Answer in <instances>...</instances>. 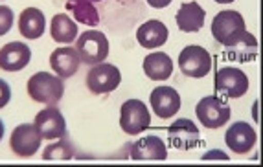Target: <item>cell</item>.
Here are the masks:
<instances>
[{
    "instance_id": "obj_30",
    "label": "cell",
    "mask_w": 263,
    "mask_h": 167,
    "mask_svg": "<svg viewBox=\"0 0 263 167\" xmlns=\"http://www.w3.org/2000/svg\"><path fill=\"white\" fill-rule=\"evenodd\" d=\"M214 2H217V4H230L234 0H214Z\"/></svg>"
},
{
    "instance_id": "obj_12",
    "label": "cell",
    "mask_w": 263,
    "mask_h": 167,
    "mask_svg": "<svg viewBox=\"0 0 263 167\" xmlns=\"http://www.w3.org/2000/svg\"><path fill=\"white\" fill-rule=\"evenodd\" d=\"M256 140H258V134L247 121H237L224 132V143L236 154H249L254 149Z\"/></svg>"
},
{
    "instance_id": "obj_17",
    "label": "cell",
    "mask_w": 263,
    "mask_h": 167,
    "mask_svg": "<svg viewBox=\"0 0 263 167\" xmlns=\"http://www.w3.org/2000/svg\"><path fill=\"white\" fill-rule=\"evenodd\" d=\"M131 147V158L133 160H166L167 149L162 138L155 136H144L138 141H135Z\"/></svg>"
},
{
    "instance_id": "obj_13",
    "label": "cell",
    "mask_w": 263,
    "mask_h": 167,
    "mask_svg": "<svg viewBox=\"0 0 263 167\" xmlns=\"http://www.w3.org/2000/svg\"><path fill=\"white\" fill-rule=\"evenodd\" d=\"M31 61V50L28 44L18 43H8L0 48V70L4 72H21L26 68Z\"/></svg>"
},
{
    "instance_id": "obj_10",
    "label": "cell",
    "mask_w": 263,
    "mask_h": 167,
    "mask_svg": "<svg viewBox=\"0 0 263 167\" xmlns=\"http://www.w3.org/2000/svg\"><path fill=\"white\" fill-rule=\"evenodd\" d=\"M33 125H35L37 132L41 134L43 140H59L66 134L65 116L61 114V110L55 105H50L41 112H37Z\"/></svg>"
},
{
    "instance_id": "obj_19",
    "label": "cell",
    "mask_w": 263,
    "mask_h": 167,
    "mask_svg": "<svg viewBox=\"0 0 263 167\" xmlns=\"http://www.w3.org/2000/svg\"><path fill=\"white\" fill-rule=\"evenodd\" d=\"M167 37H170V30L160 20H147L136 30V40L140 46L147 50L158 48V46L166 44Z\"/></svg>"
},
{
    "instance_id": "obj_1",
    "label": "cell",
    "mask_w": 263,
    "mask_h": 167,
    "mask_svg": "<svg viewBox=\"0 0 263 167\" xmlns=\"http://www.w3.org/2000/svg\"><path fill=\"white\" fill-rule=\"evenodd\" d=\"M65 94V85L61 77L46 72H37L28 79V96L35 103L55 105Z\"/></svg>"
},
{
    "instance_id": "obj_23",
    "label": "cell",
    "mask_w": 263,
    "mask_h": 167,
    "mask_svg": "<svg viewBox=\"0 0 263 167\" xmlns=\"http://www.w3.org/2000/svg\"><path fill=\"white\" fill-rule=\"evenodd\" d=\"M96 2H101V0H66V9L72 11L76 22H81L85 26H98L100 13L94 6Z\"/></svg>"
},
{
    "instance_id": "obj_29",
    "label": "cell",
    "mask_w": 263,
    "mask_h": 167,
    "mask_svg": "<svg viewBox=\"0 0 263 167\" xmlns=\"http://www.w3.org/2000/svg\"><path fill=\"white\" fill-rule=\"evenodd\" d=\"M4 131H6V127H4V121L0 119V141H2V138H4Z\"/></svg>"
},
{
    "instance_id": "obj_16",
    "label": "cell",
    "mask_w": 263,
    "mask_h": 167,
    "mask_svg": "<svg viewBox=\"0 0 263 167\" xmlns=\"http://www.w3.org/2000/svg\"><path fill=\"white\" fill-rule=\"evenodd\" d=\"M204 18H206V11L193 0V2H184L180 4L179 11L175 15V22L180 31L184 33H195L204 26Z\"/></svg>"
},
{
    "instance_id": "obj_15",
    "label": "cell",
    "mask_w": 263,
    "mask_h": 167,
    "mask_svg": "<svg viewBox=\"0 0 263 167\" xmlns=\"http://www.w3.org/2000/svg\"><path fill=\"white\" fill-rule=\"evenodd\" d=\"M79 65H81L79 55L76 52V48H72V46L57 48L50 55V66H52V70L55 72L57 77H61V79L72 77L79 70Z\"/></svg>"
},
{
    "instance_id": "obj_14",
    "label": "cell",
    "mask_w": 263,
    "mask_h": 167,
    "mask_svg": "<svg viewBox=\"0 0 263 167\" xmlns=\"http://www.w3.org/2000/svg\"><path fill=\"white\" fill-rule=\"evenodd\" d=\"M149 103L153 112L158 118L167 119L179 112L180 109V96L173 87H157L149 96Z\"/></svg>"
},
{
    "instance_id": "obj_5",
    "label": "cell",
    "mask_w": 263,
    "mask_h": 167,
    "mask_svg": "<svg viewBox=\"0 0 263 167\" xmlns=\"http://www.w3.org/2000/svg\"><path fill=\"white\" fill-rule=\"evenodd\" d=\"M179 68L188 77L201 79V77L208 75L212 68L210 53H208L206 48H202L199 44H188L179 53Z\"/></svg>"
},
{
    "instance_id": "obj_26",
    "label": "cell",
    "mask_w": 263,
    "mask_h": 167,
    "mask_svg": "<svg viewBox=\"0 0 263 167\" xmlns=\"http://www.w3.org/2000/svg\"><path fill=\"white\" fill-rule=\"evenodd\" d=\"M11 99V88H9V83L4 79H0V109H4L6 105Z\"/></svg>"
},
{
    "instance_id": "obj_20",
    "label": "cell",
    "mask_w": 263,
    "mask_h": 167,
    "mask_svg": "<svg viewBox=\"0 0 263 167\" xmlns=\"http://www.w3.org/2000/svg\"><path fill=\"white\" fill-rule=\"evenodd\" d=\"M18 31L26 39H39L46 31V18L39 8H26L18 15Z\"/></svg>"
},
{
    "instance_id": "obj_27",
    "label": "cell",
    "mask_w": 263,
    "mask_h": 167,
    "mask_svg": "<svg viewBox=\"0 0 263 167\" xmlns=\"http://www.w3.org/2000/svg\"><path fill=\"white\" fill-rule=\"evenodd\" d=\"M214 158H217V160H228V154H224L223 151H217V149L208 151V153L202 154V160H214Z\"/></svg>"
},
{
    "instance_id": "obj_28",
    "label": "cell",
    "mask_w": 263,
    "mask_h": 167,
    "mask_svg": "<svg viewBox=\"0 0 263 167\" xmlns=\"http://www.w3.org/2000/svg\"><path fill=\"white\" fill-rule=\"evenodd\" d=\"M145 2H147L151 8H157V9H162L171 4V0H145Z\"/></svg>"
},
{
    "instance_id": "obj_4",
    "label": "cell",
    "mask_w": 263,
    "mask_h": 167,
    "mask_svg": "<svg viewBox=\"0 0 263 167\" xmlns=\"http://www.w3.org/2000/svg\"><path fill=\"white\" fill-rule=\"evenodd\" d=\"M243 31H245V20L236 9L219 11L212 20V35L223 46H228L232 40H236Z\"/></svg>"
},
{
    "instance_id": "obj_3",
    "label": "cell",
    "mask_w": 263,
    "mask_h": 167,
    "mask_svg": "<svg viewBox=\"0 0 263 167\" xmlns=\"http://www.w3.org/2000/svg\"><path fill=\"white\" fill-rule=\"evenodd\" d=\"M120 127L125 134H140L151 127L149 109L140 99H127L120 109Z\"/></svg>"
},
{
    "instance_id": "obj_18",
    "label": "cell",
    "mask_w": 263,
    "mask_h": 167,
    "mask_svg": "<svg viewBox=\"0 0 263 167\" xmlns=\"http://www.w3.org/2000/svg\"><path fill=\"white\" fill-rule=\"evenodd\" d=\"M224 48H227V57L230 61L250 62L254 61L256 55H258V40H256V37L252 33H249L245 30L236 40H232Z\"/></svg>"
},
{
    "instance_id": "obj_9",
    "label": "cell",
    "mask_w": 263,
    "mask_h": 167,
    "mask_svg": "<svg viewBox=\"0 0 263 167\" xmlns=\"http://www.w3.org/2000/svg\"><path fill=\"white\" fill-rule=\"evenodd\" d=\"M41 134L37 132L33 123H22L17 125L9 136V147L13 151V154H17L18 158H30L39 151L41 147Z\"/></svg>"
},
{
    "instance_id": "obj_11",
    "label": "cell",
    "mask_w": 263,
    "mask_h": 167,
    "mask_svg": "<svg viewBox=\"0 0 263 167\" xmlns=\"http://www.w3.org/2000/svg\"><path fill=\"white\" fill-rule=\"evenodd\" d=\"M167 136H170L171 145L180 151L195 149L199 145V141H201L197 125L188 118H179L177 121H173L171 127L167 129Z\"/></svg>"
},
{
    "instance_id": "obj_8",
    "label": "cell",
    "mask_w": 263,
    "mask_h": 167,
    "mask_svg": "<svg viewBox=\"0 0 263 167\" xmlns=\"http://www.w3.org/2000/svg\"><path fill=\"white\" fill-rule=\"evenodd\" d=\"M215 90L232 99L243 97L249 92V77L239 68L224 66L215 74Z\"/></svg>"
},
{
    "instance_id": "obj_21",
    "label": "cell",
    "mask_w": 263,
    "mask_h": 167,
    "mask_svg": "<svg viewBox=\"0 0 263 167\" xmlns=\"http://www.w3.org/2000/svg\"><path fill=\"white\" fill-rule=\"evenodd\" d=\"M144 72L145 75L153 81H164L167 79L173 72V61L167 53L164 52H155L149 53L147 57L144 59Z\"/></svg>"
},
{
    "instance_id": "obj_6",
    "label": "cell",
    "mask_w": 263,
    "mask_h": 167,
    "mask_svg": "<svg viewBox=\"0 0 263 167\" xmlns=\"http://www.w3.org/2000/svg\"><path fill=\"white\" fill-rule=\"evenodd\" d=\"M87 87L92 94H110L122 83V74L118 66L110 62H98L87 74Z\"/></svg>"
},
{
    "instance_id": "obj_24",
    "label": "cell",
    "mask_w": 263,
    "mask_h": 167,
    "mask_svg": "<svg viewBox=\"0 0 263 167\" xmlns=\"http://www.w3.org/2000/svg\"><path fill=\"white\" fill-rule=\"evenodd\" d=\"M44 160H72L74 158V147L68 140H65V136L59 138V141L48 145L43 153Z\"/></svg>"
},
{
    "instance_id": "obj_2",
    "label": "cell",
    "mask_w": 263,
    "mask_h": 167,
    "mask_svg": "<svg viewBox=\"0 0 263 167\" xmlns=\"http://www.w3.org/2000/svg\"><path fill=\"white\" fill-rule=\"evenodd\" d=\"M76 52L79 55V61L94 66L98 62H103L109 55V39L103 31L87 30L76 37Z\"/></svg>"
},
{
    "instance_id": "obj_7",
    "label": "cell",
    "mask_w": 263,
    "mask_h": 167,
    "mask_svg": "<svg viewBox=\"0 0 263 167\" xmlns=\"http://www.w3.org/2000/svg\"><path fill=\"white\" fill-rule=\"evenodd\" d=\"M195 116L206 129H219L230 119V107L219 96H206L195 107Z\"/></svg>"
},
{
    "instance_id": "obj_25",
    "label": "cell",
    "mask_w": 263,
    "mask_h": 167,
    "mask_svg": "<svg viewBox=\"0 0 263 167\" xmlns=\"http://www.w3.org/2000/svg\"><path fill=\"white\" fill-rule=\"evenodd\" d=\"M13 22H15L13 9L2 4L0 6V37L6 35V33L13 28Z\"/></svg>"
},
{
    "instance_id": "obj_22",
    "label": "cell",
    "mask_w": 263,
    "mask_h": 167,
    "mask_svg": "<svg viewBox=\"0 0 263 167\" xmlns=\"http://www.w3.org/2000/svg\"><path fill=\"white\" fill-rule=\"evenodd\" d=\"M50 35L59 44H72L78 37V24L68 15L57 13L50 22Z\"/></svg>"
}]
</instances>
